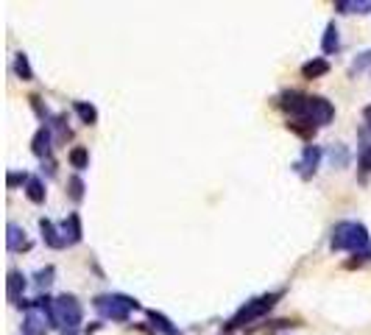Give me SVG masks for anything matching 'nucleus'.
Here are the masks:
<instances>
[{"instance_id":"nucleus-23","label":"nucleus","mask_w":371,"mask_h":335,"mask_svg":"<svg viewBox=\"0 0 371 335\" xmlns=\"http://www.w3.org/2000/svg\"><path fill=\"white\" fill-rule=\"evenodd\" d=\"M68 193H70L73 201H81L84 198V182H81V176H70L68 179Z\"/></svg>"},{"instance_id":"nucleus-4","label":"nucleus","mask_w":371,"mask_h":335,"mask_svg":"<svg viewBox=\"0 0 371 335\" xmlns=\"http://www.w3.org/2000/svg\"><path fill=\"white\" fill-rule=\"evenodd\" d=\"M54 316H56V327H65V330H75L84 319V310L78 305L73 293H62L54 299Z\"/></svg>"},{"instance_id":"nucleus-9","label":"nucleus","mask_w":371,"mask_h":335,"mask_svg":"<svg viewBox=\"0 0 371 335\" xmlns=\"http://www.w3.org/2000/svg\"><path fill=\"white\" fill-rule=\"evenodd\" d=\"M6 249L8 251H28L31 249V241H28V235H25V229L23 227H17L14 221H8V227H6Z\"/></svg>"},{"instance_id":"nucleus-14","label":"nucleus","mask_w":371,"mask_h":335,"mask_svg":"<svg viewBox=\"0 0 371 335\" xmlns=\"http://www.w3.org/2000/svg\"><path fill=\"white\" fill-rule=\"evenodd\" d=\"M25 196H28V201H34V204H45V184H42L39 176H31V179H28Z\"/></svg>"},{"instance_id":"nucleus-27","label":"nucleus","mask_w":371,"mask_h":335,"mask_svg":"<svg viewBox=\"0 0 371 335\" xmlns=\"http://www.w3.org/2000/svg\"><path fill=\"white\" fill-rule=\"evenodd\" d=\"M363 120H366V129L371 132V103L366 106V109H363Z\"/></svg>"},{"instance_id":"nucleus-3","label":"nucleus","mask_w":371,"mask_h":335,"mask_svg":"<svg viewBox=\"0 0 371 335\" xmlns=\"http://www.w3.org/2000/svg\"><path fill=\"white\" fill-rule=\"evenodd\" d=\"M92 305H95V310H98L103 319H109V322H129L132 310L140 308V302L132 299V296H126V293H103V296H95Z\"/></svg>"},{"instance_id":"nucleus-10","label":"nucleus","mask_w":371,"mask_h":335,"mask_svg":"<svg viewBox=\"0 0 371 335\" xmlns=\"http://www.w3.org/2000/svg\"><path fill=\"white\" fill-rule=\"evenodd\" d=\"M62 238L68 241V246H75V244H81V235H84V229H81V218H78V213H70L65 221H62Z\"/></svg>"},{"instance_id":"nucleus-6","label":"nucleus","mask_w":371,"mask_h":335,"mask_svg":"<svg viewBox=\"0 0 371 335\" xmlns=\"http://www.w3.org/2000/svg\"><path fill=\"white\" fill-rule=\"evenodd\" d=\"M23 293H25V277H23V271L8 268V279H6V296H8V302L20 308L25 302Z\"/></svg>"},{"instance_id":"nucleus-5","label":"nucleus","mask_w":371,"mask_h":335,"mask_svg":"<svg viewBox=\"0 0 371 335\" xmlns=\"http://www.w3.org/2000/svg\"><path fill=\"white\" fill-rule=\"evenodd\" d=\"M335 118V106L327 101V98H321V95H310V101H307V123H313V126H327L329 120Z\"/></svg>"},{"instance_id":"nucleus-20","label":"nucleus","mask_w":371,"mask_h":335,"mask_svg":"<svg viewBox=\"0 0 371 335\" xmlns=\"http://www.w3.org/2000/svg\"><path fill=\"white\" fill-rule=\"evenodd\" d=\"M14 73H17L23 82H31V79H34V70H31L25 53H17V59H14Z\"/></svg>"},{"instance_id":"nucleus-15","label":"nucleus","mask_w":371,"mask_h":335,"mask_svg":"<svg viewBox=\"0 0 371 335\" xmlns=\"http://www.w3.org/2000/svg\"><path fill=\"white\" fill-rule=\"evenodd\" d=\"M329 73V62L327 59H313L301 68V76L304 79H318V76H327Z\"/></svg>"},{"instance_id":"nucleus-7","label":"nucleus","mask_w":371,"mask_h":335,"mask_svg":"<svg viewBox=\"0 0 371 335\" xmlns=\"http://www.w3.org/2000/svg\"><path fill=\"white\" fill-rule=\"evenodd\" d=\"M48 327H51V322H48V316L42 313V310H28V316L23 319V335H48Z\"/></svg>"},{"instance_id":"nucleus-13","label":"nucleus","mask_w":371,"mask_h":335,"mask_svg":"<svg viewBox=\"0 0 371 335\" xmlns=\"http://www.w3.org/2000/svg\"><path fill=\"white\" fill-rule=\"evenodd\" d=\"M321 51H324L327 56H332V53H338V51H341V37H338V25H335V23H329V25H327L324 39H321Z\"/></svg>"},{"instance_id":"nucleus-22","label":"nucleus","mask_w":371,"mask_h":335,"mask_svg":"<svg viewBox=\"0 0 371 335\" xmlns=\"http://www.w3.org/2000/svg\"><path fill=\"white\" fill-rule=\"evenodd\" d=\"M329 163L335 168H344L349 163V151H346V146H335V148H329Z\"/></svg>"},{"instance_id":"nucleus-12","label":"nucleus","mask_w":371,"mask_h":335,"mask_svg":"<svg viewBox=\"0 0 371 335\" xmlns=\"http://www.w3.org/2000/svg\"><path fill=\"white\" fill-rule=\"evenodd\" d=\"M39 229H42V241H45L51 249H65V246H68V241H65V238H59V235H62V229H56V224H54V221L42 218V221H39Z\"/></svg>"},{"instance_id":"nucleus-24","label":"nucleus","mask_w":371,"mask_h":335,"mask_svg":"<svg viewBox=\"0 0 371 335\" xmlns=\"http://www.w3.org/2000/svg\"><path fill=\"white\" fill-rule=\"evenodd\" d=\"M28 179H31L28 173H8V176H6V184H8V187H17V184H28Z\"/></svg>"},{"instance_id":"nucleus-28","label":"nucleus","mask_w":371,"mask_h":335,"mask_svg":"<svg viewBox=\"0 0 371 335\" xmlns=\"http://www.w3.org/2000/svg\"><path fill=\"white\" fill-rule=\"evenodd\" d=\"M62 335H78V333H75V330H65Z\"/></svg>"},{"instance_id":"nucleus-2","label":"nucleus","mask_w":371,"mask_h":335,"mask_svg":"<svg viewBox=\"0 0 371 335\" xmlns=\"http://www.w3.org/2000/svg\"><path fill=\"white\" fill-rule=\"evenodd\" d=\"M282 299V291H274V293H263V296H257V299H251V302H246L232 319H229V330H240V327H246V324H251V322H257V319H263L277 302Z\"/></svg>"},{"instance_id":"nucleus-17","label":"nucleus","mask_w":371,"mask_h":335,"mask_svg":"<svg viewBox=\"0 0 371 335\" xmlns=\"http://www.w3.org/2000/svg\"><path fill=\"white\" fill-rule=\"evenodd\" d=\"M73 109H75V115L81 118V123H87V126H92V123L98 120V109H95L92 103H87V101H75Z\"/></svg>"},{"instance_id":"nucleus-8","label":"nucleus","mask_w":371,"mask_h":335,"mask_svg":"<svg viewBox=\"0 0 371 335\" xmlns=\"http://www.w3.org/2000/svg\"><path fill=\"white\" fill-rule=\"evenodd\" d=\"M321 163V148L318 146H304V151H301V160L296 163V170L304 176V179H310L313 173H315V168Z\"/></svg>"},{"instance_id":"nucleus-1","label":"nucleus","mask_w":371,"mask_h":335,"mask_svg":"<svg viewBox=\"0 0 371 335\" xmlns=\"http://www.w3.org/2000/svg\"><path fill=\"white\" fill-rule=\"evenodd\" d=\"M329 246L332 251H360V254H366L369 249V232H366V227L363 224H358V221H341V224H335V229H332V241H329Z\"/></svg>"},{"instance_id":"nucleus-19","label":"nucleus","mask_w":371,"mask_h":335,"mask_svg":"<svg viewBox=\"0 0 371 335\" xmlns=\"http://www.w3.org/2000/svg\"><path fill=\"white\" fill-rule=\"evenodd\" d=\"M149 319L153 322V327H156V330H162L165 335H182L176 327H173V322H170V319H165V316H162V313H156V310H149Z\"/></svg>"},{"instance_id":"nucleus-16","label":"nucleus","mask_w":371,"mask_h":335,"mask_svg":"<svg viewBox=\"0 0 371 335\" xmlns=\"http://www.w3.org/2000/svg\"><path fill=\"white\" fill-rule=\"evenodd\" d=\"M335 8L344 11V14H355V11L366 14V11H371V0H338Z\"/></svg>"},{"instance_id":"nucleus-11","label":"nucleus","mask_w":371,"mask_h":335,"mask_svg":"<svg viewBox=\"0 0 371 335\" xmlns=\"http://www.w3.org/2000/svg\"><path fill=\"white\" fill-rule=\"evenodd\" d=\"M51 143H54V134H51V126H42L37 134H34V154L45 163V160H51Z\"/></svg>"},{"instance_id":"nucleus-18","label":"nucleus","mask_w":371,"mask_h":335,"mask_svg":"<svg viewBox=\"0 0 371 335\" xmlns=\"http://www.w3.org/2000/svg\"><path fill=\"white\" fill-rule=\"evenodd\" d=\"M54 277H56V268H54V265H45V268H39V271L34 274V285H37L39 291H48V288L54 285Z\"/></svg>"},{"instance_id":"nucleus-21","label":"nucleus","mask_w":371,"mask_h":335,"mask_svg":"<svg viewBox=\"0 0 371 335\" xmlns=\"http://www.w3.org/2000/svg\"><path fill=\"white\" fill-rule=\"evenodd\" d=\"M70 165L78 168V170H84V168H89V151L84 148V146H78L70 151Z\"/></svg>"},{"instance_id":"nucleus-26","label":"nucleus","mask_w":371,"mask_h":335,"mask_svg":"<svg viewBox=\"0 0 371 335\" xmlns=\"http://www.w3.org/2000/svg\"><path fill=\"white\" fill-rule=\"evenodd\" d=\"M360 168L363 170H371V146H363L360 148Z\"/></svg>"},{"instance_id":"nucleus-25","label":"nucleus","mask_w":371,"mask_h":335,"mask_svg":"<svg viewBox=\"0 0 371 335\" xmlns=\"http://www.w3.org/2000/svg\"><path fill=\"white\" fill-rule=\"evenodd\" d=\"M369 65H371V51H366V53H360V56L355 59V65H352V70H355V73H360V70H366Z\"/></svg>"}]
</instances>
